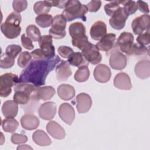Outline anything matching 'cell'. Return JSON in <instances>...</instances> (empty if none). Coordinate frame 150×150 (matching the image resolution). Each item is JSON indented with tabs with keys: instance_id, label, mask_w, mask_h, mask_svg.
I'll use <instances>...</instances> for the list:
<instances>
[{
	"instance_id": "32",
	"label": "cell",
	"mask_w": 150,
	"mask_h": 150,
	"mask_svg": "<svg viewBox=\"0 0 150 150\" xmlns=\"http://www.w3.org/2000/svg\"><path fill=\"white\" fill-rule=\"evenodd\" d=\"M90 74L88 65H83L79 67L74 74V79L78 82H84L89 78Z\"/></svg>"
},
{
	"instance_id": "38",
	"label": "cell",
	"mask_w": 150,
	"mask_h": 150,
	"mask_svg": "<svg viewBox=\"0 0 150 150\" xmlns=\"http://www.w3.org/2000/svg\"><path fill=\"white\" fill-rule=\"evenodd\" d=\"M32 57L30 53H29L28 52L24 51L22 52L19 56V57L18 59V66L21 68L26 67L31 61Z\"/></svg>"
},
{
	"instance_id": "5",
	"label": "cell",
	"mask_w": 150,
	"mask_h": 150,
	"mask_svg": "<svg viewBox=\"0 0 150 150\" xmlns=\"http://www.w3.org/2000/svg\"><path fill=\"white\" fill-rule=\"evenodd\" d=\"M69 34L72 38L73 46L82 50L88 43V38L86 35L84 25L79 22L71 23L69 28Z\"/></svg>"
},
{
	"instance_id": "21",
	"label": "cell",
	"mask_w": 150,
	"mask_h": 150,
	"mask_svg": "<svg viewBox=\"0 0 150 150\" xmlns=\"http://www.w3.org/2000/svg\"><path fill=\"white\" fill-rule=\"evenodd\" d=\"M114 86L120 90H129L132 88V84L129 76L124 72L118 73L114 79Z\"/></svg>"
},
{
	"instance_id": "11",
	"label": "cell",
	"mask_w": 150,
	"mask_h": 150,
	"mask_svg": "<svg viewBox=\"0 0 150 150\" xmlns=\"http://www.w3.org/2000/svg\"><path fill=\"white\" fill-rule=\"evenodd\" d=\"M149 19L148 14H144L135 18L132 22L131 28L135 35H141L144 31H149Z\"/></svg>"
},
{
	"instance_id": "45",
	"label": "cell",
	"mask_w": 150,
	"mask_h": 150,
	"mask_svg": "<svg viewBox=\"0 0 150 150\" xmlns=\"http://www.w3.org/2000/svg\"><path fill=\"white\" fill-rule=\"evenodd\" d=\"M101 5V1H91L87 4V7L88 11L90 12H97Z\"/></svg>"
},
{
	"instance_id": "4",
	"label": "cell",
	"mask_w": 150,
	"mask_h": 150,
	"mask_svg": "<svg viewBox=\"0 0 150 150\" xmlns=\"http://www.w3.org/2000/svg\"><path fill=\"white\" fill-rule=\"evenodd\" d=\"M38 87L29 83L21 82L14 87L13 100L19 104L26 105Z\"/></svg>"
},
{
	"instance_id": "17",
	"label": "cell",
	"mask_w": 150,
	"mask_h": 150,
	"mask_svg": "<svg viewBox=\"0 0 150 150\" xmlns=\"http://www.w3.org/2000/svg\"><path fill=\"white\" fill-rule=\"evenodd\" d=\"M93 75L95 80L99 83L108 82L111 76V72L109 67L104 64L97 65L94 69Z\"/></svg>"
},
{
	"instance_id": "7",
	"label": "cell",
	"mask_w": 150,
	"mask_h": 150,
	"mask_svg": "<svg viewBox=\"0 0 150 150\" xmlns=\"http://www.w3.org/2000/svg\"><path fill=\"white\" fill-rule=\"evenodd\" d=\"M66 19L62 14L57 15L53 17L51 28L49 30L50 36L56 39H61L66 35Z\"/></svg>"
},
{
	"instance_id": "1",
	"label": "cell",
	"mask_w": 150,
	"mask_h": 150,
	"mask_svg": "<svg viewBox=\"0 0 150 150\" xmlns=\"http://www.w3.org/2000/svg\"><path fill=\"white\" fill-rule=\"evenodd\" d=\"M61 60L58 55L51 59L32 60L21 72L19 83H29L36 87L45 85L47 76Z\"/></svg>"
},
{
	"instance_id": "47",
	"label": "cell",
	"mask_w": 150,
	"mask_h": 150,
	"mask_svg": "<svg viewBox=\"0 0 150 150\" xmlns=\"http://www.w3.org/2000/svg\"><path fill=\"white\" fill-rule=\"evenodd\" d=\"M30 54L33 59L35 60H41V59H47L44 52L41 49H36L33 50Z\"/></svg>"
},
{
	"instance_id": "3",
	"label": "cell",
	"mask_w": 150,
	"mask_h": 150,
	"mask_svg": "<svg viewBox=\"0 0 150 150\" xmlns=\"http://www.w3.org/2000/svg\"><path fill=\"white\" fill-rule=\"evenodd\" d=\"M86 5L82 4L77 0L67 1L62 15L68 22L72 21L77 18H80L83 21H86V14L88 12Z\"/></svg>"
},
{
	"instance_id": "30",
	"label": "cell",
	"mask_w": 150,
	"mask_h": 150,
	"mask_svg": "<svg viewBox=\"0 0 150 150\" xmlns=\"http://www.w3.org/2000/svg\"><path fill=\"white\" fill-rule=\"evenodd\" d=\"M52 7L50 1H40L36 2L33 5V11L38 15L47 14Z\"/></svg>"
},
{
	"instance_id": "12",
	"label": "cell",
	"mask_w": 150,
	"mask_h": 150,
	"mask_svg": "<svg viewBox=\"0 0 150 150\" xmlns=\"http://www.w3.org/2000/svg\"><path fill=\"white\" fill-rule=\"evenodd\" d=\"M109 63L112 69L121 70L126 67L127 59L126 56L122 52L115 49L111 52Z\"/></svg>"
},
{
	"instance_id": "8",
	"label": "cell",
	"mask_w": 150,
	"mask_h": 150,
	"mask_svg": "<svg viewBox=\"0 0 150 150\" xmlns=\"http://www.w3.org/2000/svg\"><path fill=\"white\" fill-rule=\"evenodd\" d=\"M81 51L83 56L88 63L92 64H97L101 62L102 56L96 45L88 42Z\"/></svg>"
},
{
	"instance_id": "25",
	"label": "cell",
	"mask_w": 150,
	"mask_h": 150,
	"mask_svg": "<svg viewBox=\"0 0 150 150\" xmlns=\"http://www.w3.org/2000/svg\"><path fill=\"white\" fill-rule=\"evenodd\" d=\"M18 111V104L14 100H7L2 106V112L6 118H14Z\"/></svg>"
},
{
	"instance_id": "35",
	"label": "cell",
	"mask_w": 150,
	"mask_h": 150,
	"mask_svg": "<svg viewBox=\"0 0 150 150\" xmlns=\"http://www.w3.org/2000/svg\"><path fill=\"white\" fill-rule=\"evenodd\" d=\"M26 33L27 36L34 42L39 41L42 36L40 30L35 25H28L26 29Z\"/></svg>"
},
{
	"instance_id": "20",
	"label": "cell",
	"mask_w": 150,
	"mask_h": 150,
	"mask_svg": "<svg viewBox=\"0 0 150 150\" xmlns=\"http://www.w3.org/2000/svg\"><path fill=\"white\" fill-rule=\"evenodd\" d=\"M135 75L141 79H146L150 76V62L149 60H142L137 62L134 67Z\"/></svg>"
},
{
	"instance_id": "18",
	"label": "cell",
	"mask_w": 150,
	"mask_h": 150,
	"mask_svg": "<svg viewBox=\"0 0 150 150\" xmlns=\"http://www.w3.org/2000/svg\"><path fill=\"white\" fill-rule=\"evenodd\" d=\"M76 103V107L78 112L83 114L90 110L92 105V100L88 94L81 93L77 96Z\"/></svg>"
},
{
	"instance_id": "48",
	"label": "cell",
	"mask_w": 150,
	"mask_h": 150,
	"mask_svg": "<svg viewBox=\"0 0 150 150\" xmlns=\"http://www.w3.org/2000/svg\"><path fill=\"white\" fill-rule=\"evenodd\" d=\"M137 7L138 9L142 13L145 14H148L149 12L148 5L146 2L142 1H138L137 2Z\"/></svg>"
},
{
	"instance_id": "50",
	"label": "cell",
	"mask_w": 150,
	"mask_h": 150,
	"mask_svg": "<svg viewBox=\"0 0 150 150\" xmlns=\"http://www.w3.org/2000/svg\"><path fill=\"white\" fill-rule=\"evenodd\" d=\"M32 149V148L30 146H28V145H22L18 146L17 147V149Z\"/></svg>"
},
{
	"instance_id": "24",
	"label": "cell",
	"mask_w": 150,
	"mask_h": 150,
	"mask_svg": "<svg viewBox=\"0 0 150 150\" xmlns=\"http://www.w3.org/2000/svg\"><path fill=\"white\" fill-rule=\"evenodd\" d=\"M22 127L27 130H33L38 128L39 125V120L35 115L28 113L23 115L21 118Z\"/></svg>"
},
{
	"instance_id": "43",
	"label": "cell",
	"mask_w": 150,
	"mask_h": 150,
	"mask_svg": "<svg viewBox=\"0 0 150 150\" xmlns=\"http://www.w3.org/2000/svg\"><path fill=\"white\" fill-rule=\"evenodd\" d=\"M57 52L62 57L68 59V57L73 53V50L69 46H60L57 49Z\"/></svg>"
},
{
	"instance_id": "44",
	"label": "cell",
	"mask_w": 150,
	"mask_h": 150,
	"mask_svg": "<svg viewBox=\"0 0 150 150\" xmlns=\"http://www.w3.org/2000/svg\"><path fill=\"white\" fill-rule=\"evenodd\" d=\"M137 43L145 46L149 43L150 42V35H149V31H146L145 33H143L139 36L137 38Z\"/></svg>"
},
{
	"instance_id": "16",
	"label": "cell",
	"mask_w": 150,
	"mask_h": 150,
	"mask_svg": "<svg viewBox=\"0 0 150 150\" xmlns=\"http://www.w3.org/2000/svg\"><path fill=\"white\" fill-rule=\"evenodd\" d=\"M57 111L56 103L47 101L40 105L38 109L39 117L45 120H50L54 118Z\"/></svg>"
},
{
	"instance_id": "9",
	"label": "cell",
	"mask_w": 150,
	"mask_h": 150,
	"mask_svg": "<svg viewBox=\"0 0 150 150\" xmlns=\"http://www.w3.org/2000/svg\"><path fill=\"white\" fill-rule=\"evenodd\" d=\"M115 40L116 35L114 33H108L99 40L96 46L99 50L106 52L107 55H109L110 53L117 47Z\"/></svg>"
},
{
	"instance_id": "49",
	"label": "cell",
	"mask_w": 150,
	"mask_h": 150,
	"mask_svg": "<svg viewBox=\"0 0 150 150\" xmlns=\"http://www.w3.org/2000/svg\"><path fill=\"white\" fill-rule=\"evenodd\" d=\"M52 6H56L59 8H64L67 1H50Z\"/></svg>"
},
{
	"instance_id": "27",
	"label": "cell",
	"mask_w": 150,
	"mask_h": 150,
	"mask_svg": "<svg viewBox=\"0 0 150 150\" xmlns=\"http://www.w3.org/2000/svg\"><path fill=\"white\" fill-rule=\"evenodd\" d=\"M56 93L55 89L50 86L38 87L35 91V96L39 100H47L52 98Z\"/></svg>"
},
{
	"instance_id": "26",
	"label": "cell",
	"mask_w": 150,
	"mask_h": 150,
	"mask_svg": "<svg viewBox=\"0 0 150 150\" xmlns=\"http://www.w3.org/2000/svg\"><path fill=\"white\" fill-rule=\"evenodd\" d=\"M59 97L65 101L71 100L75 96L74 88L68 84H62L60 85L57 90Z\"/></svg>"
},
{
	"instance_id": "40",
	"label": "cell",
	"mask_w": 150,
	"mask_h": 150,
	"mask_svg": "<svg viewBox=\"0 0 150 150\" xmlns=\"http://www.w3.org/2000/svg\"><path fill=\"white\" fill-rule=\"evenodd\" d=\"M15 63V59L12 58L5 53L1 55V67L2 69H9L12 67Z\"/></svg>"
},
{
	"instance_id": "42",
	"label": "cell",
	"mask_w": 150,
	"mask_h": 150,
	"mask_svg": "<svg viewBox=\"0 0 150 150\" xmlns=\"http://www.w3.org/2000/svg\"><path fill=\"white\" fill-rule=\"evenodd\" d=\"M11 142L14 144H23L27 142L28 137L25 134L13 133L11 135Z\"/></svg>"
},
{
	"instance_id": "46",
	"label": "cell",
	"mask_w": 150,
	"mask_h": 150,
	"mask_svg": "<svg viewBox=\"0 0 150 150\" xmlns=\"http://www.w3.org/2000/svg\"><path fill=\"white\" fill-rule=\"evenodd\" d=\"M21 43L22 46L28 50H32L34 47L32 43V40L28 36H26L25 34L24 33L21 36Z\"/></svg>"
},
{
	"instance_id": "22",
	"label": "cell",
	"mask_w": 150,
	"mask_h": 150,
	"mask_svg": "<svg viewBox=\"0 0 150 150\" xmlns=\"http://www.w3.org/2000/svg\"><path fill=\"white\" fill-rule=\"evenodd\" d=\"M91 38L95 40H99L107 34L106 24L101 21H96L91 27L90 30Z\"/></svg>"
},
{
	"instance_id": "14",
	"label": "cell",
	"mask_w": 150,
	"mask_h": 150,
	"mask_svg": "<svg viewBox=\"0 0 150 150\" xmlns=\"http://www.w3.org/2000/svg\"><path fill=\"white\" fill-rule=\"evenodd\" d=\"M52 37L50 35H43L39 40V45L44 52L47 59H51L55 57V49L52 44Z\"/></svg>"
},
{
	"instance_id": "31",
	"label": "cell",
	"mask_w": 150,
	"mask_h": 150,
	"mask_svg": "<svg viewBox=\"0 0 150 150\" xmlns=\"http://www.w3.org/2000/svg\"><path fill=\"white\" fill-rule=\"evenodd\" d=\"M2 127L6 132H14L19 126V122L14 118H6L2 120Z\"/></svg>"
},
{
	"instance_id": "36",
	"label": "cell",
	"mask_w": 150,
	"mask_h": 150,
	"mask_svg": "<svg viewBox=\"0 0 150 150\" xmlns=\"http://www.w3.org/2000/svg\"><path fill=\"white\" fill-rule=\"evenodd\" d=\"M123 1H114L104 6V10L106 14L109 16H112L114 13L120 7V4H122Z\"/></svg>"
},
{
	"instance_id": "34",
	"label": "cell",
	"mask_w": 150,
	"mask_h": 150,
	"mask_svg": "<svg viewBox=\"0 0 150 150\" xmlns=\"http://www.w3.org/2000/svg\"><path fill=\"white\" fill-rule=\"evenodd\" d=\"M53 18L51 15L42 14L38 15L35 18V22L40 27L47 28L52 25Z\"/></svg>"
},
{
	"instance_id": "23",
	"label": "cell",
	"mask_w": 150,
	"mask_h": 150,
	"mask_svg": "<svg viewBox=\"0 0 150 150\" xmlns=\"http://www.w3.org/2000/svg\"><path fill=\"white\" fill-rule=\"evenodd\" d=\"M47 132L54 138L62 139L66 136L64 129L60 124L54 121H49L46 125Z\"/></svg>"
},
{
	"instance_id": "19",
	"label": "cell",
	"mask_w": 150,
	"mask_h": 150,
	"mask_svg": "<svg viewBox=\"0 0 150 150\" xmlns=\"http://www.w3.org/2000/svg\"><path fill=\"white\" fill-rule=\"evenodd\" d=\"M56 79L59 81H66L72 74V71L70 69L67 61L62 60L59 64L56 67Z\"/></svg>"
},
{
	"instance_id": "41",
	"label": "cell",
	"mask_w": 150,
	"mask_h": 150,
	"mask_svg": "<svg viewBox=\"0 0 150 150\" xmlns=\"http://www.w3.org/2000/svg\"><path fill=\"white\" fill-rule=\"evenodd\" d=\"M28 6V2L25 0L13 1L12 2V7L14 11L18 13L25 11Z\"/></svg>"
},
{
	"instance_id": "29",
	"label": "cell",
	"mask_w": 150,
	"mask_h": 150,
	"mask_svg": "<svg viewBox=\"0 0 150 150\" xmlns=\"http://www.w3.org/2000/svg\"><path fill=\"white\" fill-rule=\"evenodd\" d=\"M67 62L69 64L78 67L83 65H88V64L82 53L80 52H73L68 57Z\"/></svg>"
},
{
	"instance_id": "6",
	"label": "cell",
	"mask_w": 150,
	"mask_h": 150,
	"mask_svg": "<svg viewBox=\"0 0 150 150\" xmlns=\"http://www.w3.org/2000/svg\"><path fill=\"white\" fill-rule=\"evenodd\" d=\"M19 77L13 73H7L0 77V96L8 97L12 92V87L19 83Z\"/></svg>"
},
{
	"instance_id": "39",
	"label": "cell",
	"mask_w": 150,
	"mask_h": 150,
	"mask_svg": "<svg viewBox=\"0 0 150 150\" xmlns=\"http://www.w3.org/2000/svg\"><path fill=\"white\" fill-rule=\"evenodd\" d=\"M22 51V47L18 45H9L5 50V54L8 56L15 59Z\"/></svg>"
},
{
	"instance_id": "13",
	"label": "cell",
	"mask_w": 150,
	"mask_h": 150,
	"mask_svg": "<svg viewBox=\"0 0 150 150\" xmlns=\"http://www.w3.org/2000/svg\"><path fill=\"white\" fill-rule=\"evenodd\" d=\"M128 16L125 12L123 7H120L109 20L110 26L116 30L122 29L125 25Z\"/></svg>"
},
{
	"instance_id": "10",
	"label": "cell",
	"mask_w": 150,
	"mask_h": 150,
	"mask_svg": "<svg viewBox=\"0 0 150 150\" xmlns=\"http://www.w3.org/2000/svg\"><path fill=\"white\" fill-rule=\"evenodd\" d=\"M117 43L120 50L127 55H130L134 44V36L131 33L124 32L119 36Z\"/></svg>"
},
{
	"instance_id": "37",
	"label": "cell",
	"mask_w": 150,
	"mask_h": 150,
	"mask_svg": "<svg viewBox=\"0 0 150 150\" xmlns=\"http://www.w3.org/2000/svg\"><path fill=\"white\" fill-rule=\"evenodd\" d=\"M122 5L124 10L128 16L134 14L138 9L137 3L134 1H123Z\"/></svg>"
},
{
	"instance_id": "28",
	"label": "cell",
	"mask_w": 150,
	"mask_h": 150,
	"mask_svg": "<svg viewBox=\"0 0 150 150\" xmlns=\"http://www.w3.org/2000/svg\"><path fill=\"white\" fill-rule=\"evenodd\" d=\"M33 142L39 146H45L51 144L52 141L47 134L43 130L38 129L32 134Z\"/></svg>"
},
{
	"instance_id": "15",
	"label": "cell",
	"mask_w": 150,
	"mask_h": 150,
	"mask_svg": "<svg viewBox=\"0 0 150 150\" xmlns=\"http://www.w3.org/2000/svg\"><path fill=\"white\" fill-rule=\"evenodd\" d=\"M59 115L63 122L71 125L75 118L76 114L73 107L69 103H63L59 107Z\"/></svg>"
},
{
	"instance_id": "33",
	"label": "cell",
	"mask_w": 150,
	"mask_h": 150,
	"mask_svg": "<svg viewBox=\"0 0 150 150\" xmlns=\"http://www.w3.org/2000/svg\"><path fill=\"white\" fill-rule=\"evenodd\" d=\"M130 55H134L138 57H144L149 56V51L145 46L141 45L138 43H134Z\"/></svg>"
},
{
	"instance_id": "2",
	"label": "cell",
	"mask_w": 150,
	"mask_h": 150,
	"mask_svg": "<svg viewBox=\"0 0 150 150\" xmlns=\"http://www.w3.org/2000/svg\"><path fill=\"white\" fill-rule=\"evenodd\" d=\"M21 21L22 16L19 13L15 11L11 13L1 25V30L3 35L10 39L17 38L21 32Z\"/></svg>"
}]
</instances>
